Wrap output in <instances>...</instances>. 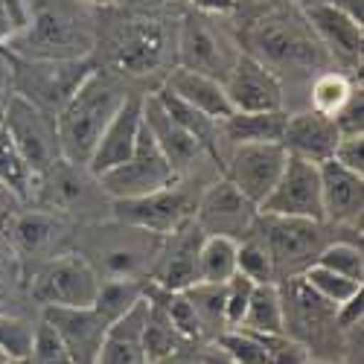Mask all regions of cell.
Returning <instances> with one entry per match:
<instances>
[{
  "label": "cell",
  "mask_w": 364,
  "mask_h": 364,
  "mask_svg": "<svg viewBox=\"0 0 364 364\" xmlns=\"http://www.w3.org/2000/svg\"><path fill=\"white\" fill-rule=\"evenodd\" d=\"M239 41L242 50L251 53L257 62H262L280 79L286 111L306 108V90L312 79L336 68L294 0L271 12H262L251 21H242Z\"/></svg>",
  "instance_id": "cell-1"
},
{
  "label": "cell",
  "mask_w": 364,
  "mask_h": 364,
  "mask_svg": "<svg viewBox=\"0 0 364 364\" xmlns=\"http://www.w3.org/2000/svg\"><path fill=\"white\" fill-rule=\"evenodd\" d=\"M111 12L117 21L105 23L100 18V38L94 50L97 68L111 70L132 87L151 82L155 90L175 68V21L161 12H134L123 6H111Z\"/></svg>",
  "instance_id": "cell-2"
},
{
  "label": "cell",
  "mask_w": 364,
  "mask_h": 364,
  "mask_svg": "<svg viewBox=\"0 0 364 364\" xmlns=\"http://www.w3.org/2000/svg\"><path fill=\"white\" fill-rule=\"evenodd\" d=\"M26 26L4 50L21 58L76 62L94 58L100 38V12L82 0H26Z\"/></svg>",
  "instance_id": "cell-3"
},
{
  "label": "cell",
  "mask_w": 364,
  "mask_h": 364,
  "mask_svg": "<svg viewBox=\"0 0 364 364\" xmlns=\"http://www.w3.org/2000/svg\"><path fill=\"white\" fill-rule=\"evenodd\" d=\"M132 87L126 79L114 76L111 70H102L94 65L82 85L70 94V100L62 105V111L55 114V129H58V143H62V155L73 164H85L94 151L100 134L111 123V117L119 111V105L126 102L132 94Z\"/></svg>",
  "instance_id": "cell-4"
},
{
  "label": "cell",
  "mask_w": 364,
  "mask_h": 364,
  "mask_svg": "<svg viewBox=\"0 0 364 364\" xmlns=\"http://www.w3.org/2000/svg\"><path fill=\"white\" fill-rule=\"evenodd\" d=\"M164 236L123 225L117 219H100L90 225H79L76 251L94 265L100 280H149L151 265L158 259Z\"/></svg>",
  "instance_id": "cell-5"
},
{
  "label": "cell",
  "mask_w": 364,
  "mask_h": 364,
  "mask_svg": "<svg viewBox=\"0 0 364 364\" xmlns=\"http://www.w3.org/2000/svg\"><path fill=\"white\" fill-rule=\"evenodd\" d=\"M251 236H257L277 271V283L286 277L303 274L321 251L336 239H361V230H344L329 222L315 219H289V216H265L257 213V222L251 228Z\"/></svg>",
  "instance_id": "cell-6"
},
{
  "label": "cell",
  "mask_w": 364,
  "mask_h": 364,
  "mask_svg": "<svg viewBox=\"0 0 364 364\" xmlns=\"http://www.w3.org/2000/svg\"><path fill=\"white\" fill-rule=\"evenodd\" d=\"M242 55L239 23L233 15L184 9L175 18V68L225 79Z\"/></svg>",
  "instance_id": "cell-7"
},
{
  "label": "cell",
  "mask_w": 364,
  "mask_h": 364,
  "mask_svg": "<svg viewBox=\"0 0 364 364\" xmlns=\"http://www.w3.org/2000/svg\"><path fill=\"white\" fill-rule=\"evenodd\" d=\"M283 300V332L300 341L318 361H344V332L336 323L338 306L323 300L300 274L277 283Z\"/></svg>",
  "instance_id": "cell-8"
},
{
  "label": "cell",
  "mask_w": 364,
  "mask_h": 364,
  "mask_svg": "<svg viewBox=\"0 0 364 364\" xmlns=\"http://www.w3.org/2000/svg\"><path fill=\"white\" fill-rule=\"evenodd\" d=\"M29 204L55 210L76 225H90L111 216V198L102 193L100 178L85 164H73L68 158L55 161L47 172L38 175Z\"/></svg>",
  "instance_id": "cell-9"
},
{
  "label": "cell",
  "mask_w": 364,
  "mask_h": 364,
  "mask_svg": "<svg viewBox=\"0 0 364 364\" xmlns=\"http://www.w3.org/2000/svg\"><path fill=\"white\" fill-rule=\"evenodd\" d=\"M204 184H210V181L178 178L175 184H169L158 193L111 201V219L149 230L155 236H169L178 228H184L187 222L196 219V204H198Z\"/></svg>",
  "instance_id": "cell-10"
},
{
  "label": "cell",
  "mask_w": 364,
  "mask_h": 364,
  "mask_svg": "<svg viewBox=\"0 0 364 364\" xmlns=\"http://www.w3.org/2000/svg\"><path fill=\"white\" fill-rule=\"evenodd\" d=\"M4 233L9 236L12 248L18 251L23 271H26V280H29V274L36 268H41L58 254L76 248L79 225L62 213H55V210H47L38 204H23Z\"/></svg>",
  "instance_id": "cell-11"
},
{
  "label": "cell",
  "mask_w": 364,
  "mask_h": 364,
  "mask_svg": "<svg viewBox=\"0 0 364 364\" xmlns=\"http://www.w3.org/2000/svg\"><path fill=\"white\" fill-rule=\"evenodd\" d=\"M100 274L76 248L53 257L26 280V300L36 309L44 306H94Z\"/></svg>",
  "instance_id": "cell-12"
},
{
  "label": "cell",
  "mask_w": 364,
  "mask_h": 364,
  "mask_svg": "<svg viewBox=\"0 0 364 364\" xmlns=\"http://www.w3.org/2000/svg\"><path fill=\"white\" fill-rule=\"evenodd\" d=\"M143 123L149 134L155 137L158 149L164 151V158L175 169L178 178H198V181H213L222 175V164L213 158L196 134H190L184 126H178L175 119L164 111L158 97L146 90L143 94Z\"/></svg>",
  "instance_id": "cell-13"
},
{
  "label": "cell",
  "mask_w": 364,
  "mask_h": 364,
  "mask_svg": "<svg viewBox=\"0 0 364 364\" xmlns=\"http://www.w3.org/2000/svg\"><path fill=\"white\" fill-rule=\"evenodd\" d=\"M15 70V90L18 97L29 100L33 105L58 114L70 94L82 85V79L94 70V58H76V62H47V58H21L12 55Z\"/></svg>",
  "instance_id": "cell-14"
},
{
  "label": "cell",
  "mask_w": 364,
  "mask_h": 364,
  "mask_svg": "<svg viewBox=\"0 0 364 364\" xmlns=\"http://www.w3.org/2000/svg\"><path fill=\"white\" fill-rule=\"evenodd\" d=\"M97 178H100L102 193L111 201L140 198V196L158 193V190H164V187H169V184L178 181L175 169L164 158V151L158 149L155 137L149 134L146 123H143V132L137 137V146H134L132 155L119 166H114V169H108V172H102Z\"/></svg>",
  "instance_id": "cell-15"
},
{
  "label": "cell",
  "mask_w": 364,
  "mask_h": 364,
  "mask_svg": "<svg viewBox=\"0 0 364 364\" xmlns=\"http://www.w3.org/2000/svg\"><path fill=\"white\" fill-rule=\"evenodd\" d=\"M6 134L12 137V143L18 146V151L23 155V161L29 164V169L36 172V178L41 172H47L55 161H62V143H58V129H55V114L33 105L29 100L18 97L9 102L4 123Z\"/></svg>",
  "instance_id": "cell-16"
},
{
  "label": "cell",
  "mask_w": 364,
  "mask_h": 364,
  "mask_svg": "<svg viewBox=\"0 0 364 364\" xmlns=\"http://www.w3.org/2000/svg\"><path fill=\"white\" fill-rule=\"evenodd\" d=\"M259 213L265 216H289V219H315L323 222L321 201V169L312 161L289 155L277 184L262 198Z\"/></svg>",
  "instance_id": "cell-17"
},
{
  "label": "cell",
  "mask_w": 364,
  "mask_h": 364,
  "mask_svg": "<svg viewBox=\"0 0 364 364\" xmlns=\"http://www.w3.org/2000/svg\"><path fill=\"white\" fill-rule=\"evenodd\" d=\"M257 204L242 196L225 175L204 184L198 204H196V225L204 230V236H228L242 242L254 222H257Z\"/></svg>",
  "instance_id": "cell-18"
},
{
  "label": "cell",
  "mask_w": 364,
  "mask_h": 364,
  "mask_svg": "<svg viewBox=\"0 0 364 364\" xmlns=\"http://www.w3.org/2000/svg\"><path fill=\"white\" fill-rule=\"evenodd\" d=\"M286 149L280 143H242V146H230L225 164H222V175L230 184L257 204H262V198L271 193V187L277 184V178L286 166Z\"/></svg>",
  "instance_id": "cell-19"
},
{
  "label": "cell",
  "mask_w": 364,
  "mask_h": 364,
  "mask_svg": "<svg viewBox=\"0 0 364 364\" xmlns=\"http://www.w3.org/2000/svg\"><path fill=\"white\" fill-rule=\"evenodd\" d=\"M312 33L329 53L338 70L361 76L364 65V21L336 9V6H300Z\"/></svg>",
  "instance_id": "cell-20"
},
{
  "label": "cell",
  "mask_w": 364,
  "mask_h": 364,
  "mask_svg": "<svg viewBox=\"0 0 364 364\" xmlns=\"http://www.w3.org/2000/svg\"><path fill=\"white\" fill-rule=\"evenodd\" d=\"M38 318L62 338L73 364H97L111 321L97 306H44Z\"/></svg>",
  "instance_id": "cell-21"
},
{
  "label": "cell",
  "mask_w": 364,
  "mask_h": 364,
  "mask_svg": "<svg viewBox=\"0 0 364 364\" xmlns=\"http://www.w3.org/2000/svg\"><path fill=\"white\" fill-rule=\"evenodd\" d=\"M222 87H225L233 111H245V114L286 111V97H283L280 79L245 50L236 58L230 73L222 79Z\"/></svg>",
  "instance_id": "cell-22"
},
{
  "label": "cell",
  "mask_w": 364,
  "mask_h": 364,
  "mask_svg": "<svg viewBox=\"0 0 364 364\" xmlns=\"http://www.w3.org/2000/svg\"><path fill=\"white\" fill-rule=\"evenodd\" d=\"M204 242V230L193 222L178 228L175 233L164 236L158 259L151 265L149 280L166 291H184L198 283V251Z\"/></svg>",
  "instance_id": "cell-23"
},
{
  "label": "cell",
  "mask_w": 364,
  "mask_h": 364,
  "mask_svg": "<svg viewBox=\"0 0 364 364\" xmlns=\"http://www.w3.org/2000/svg\"><path fill=\"white\" fill-rule=\"evenodd\" d=\"M321 169V201H323V222L344 228V230H361V213H364V175L344 169L336 161L318 164Z\"/></svg>",
  "instance_id": "cell-24"
},
{
  "label": "cell",
  "mask_w": 364,
  "mask_h": 364,
  "mask_svg": "<svg viewBox=\"0 0 364 364\" xmlns=\"http://www.w3.org/2000/svg\"><path fill=\"white\" fill-rule=\"evenodd\" d=\"M140 132H143V90H132L126 102L119 105V111L111 117L105 132L100 134L94 151L87 158V169L94 175H102L119 166L134 151Z\"/></svg>",
  "instance_id": "cell-25"
},
{
  "label": "cell",
  "mask_w": 364,
  "mask_h": 364,
  "mask_svg": "<svg viewBox=\"0 0 364 364\" xmlns=\"http://www.w3.org/2000/svg\"><path fill=\"white\" fill-rule=\"evenodd\" d=\"M338 137H341V132L332 117L318 114L312 108H297V111H286L280 146L286 149V155L312 161V164H323L332 158Z\"/></svg>",
  "instance_id": "cell-26"
},
{
  "label": "cell",
  "mask_w": 364,
  "mask_h": 364,
  "mask_svg": "<svg viewBox=\"0 0 364 364\" xmlns=\"http://www.w3.org/2000/svg\"><path fill=\"white\" fill-rule=\"evenodd\" d=\"M161 85L169 90L172 97L187 102L198 114L216 119V123H222L228 114H233L222 82L213 79V76H204V73H196V70H187V68H172Z\"/></svg>",
  "instance_id": "cell-27"
},
{
  "label": "cell",
  "mask_w": 364,
  "mask_h": 364,
  "mask_svg": "<svg viewBox=\"0 0 364 364\" xmlns=\"http://www.w3.org/2000/svg\"><path fill=\"white\" fill-rule=\"evenodd\" d=\"M143 318H146V300L119 315L102 338L97 364H149L143 350Z\"/></svg>",
  "instance_id": "cell-28"
},
{
  "label": "cell",
  "mask_w": 364,
  "mask_h": 364,
  "mask_svg": "<svg viewBox=\"0 0 364 364\" xmlns=\"http://www.w3.org/2000/svg\"><path fill=\"white\" fill-rule=\"evenodd\" d=\"M283 126H286V111H257V114L233 111L219 123L225 155L230 146H242V143H280Z\"/></svg>",
  "instance_id": "cell-29"
},
{
  "label": "cell",
  "mask_w": 364,
  "mask_h": 364,
  "mask_svg": "<svg viewBox=\"0 0 364 364\" xmlns=\"http://www.w3.org/2000/svg\"><path fill=\"white\" fill-rule=\"evenodd\" d=\"M184 294L193 303V312L198 318V329H201V341H219V336L230 329L228 326V315H225V283H193L190 289H184Z\"/></svg>",
  "instance_id": "cell-30"
},
{
  "label": "cell",
  "mask_w": 364,
  "mask_h": 364,
  "mask_svg": "<svg viewBox=\"0 0 364 364\" xmlns=\"http://www.w3.org/2000/svg\"><path fill=\"white\" fill-rule=\"evenodd\" d=\"M358 85H361V76H355V73H347L338 68L323 70L312 79V85L306 90V108L326 114V117H336Z\"/></svg>",
  "instance_id": "cell-31"
},
{
  "label": "cell",
  "mask_w": 364,
  "mask_h": 364,
  "mask_svg": "<svg viewBox=\"0 0 364 364\" xmlns=\"http://www.w3.org/2000/svg\"><path fill=\"white\" fill-rule=\"evenodd\" d=\"M236 239L204 236L198 251V283H228L236 274Z\"/></svg>",
  "instance_id": "cell-32"
},
{
  "label": "cell",
  "mask_w": 364,
  "mask_h": 364,
  "mask_svg": "<svg viewBox=\"0 0 364 364\" xmlns=\"http://www.w3.org/2000/svg\"><path fill=\"white\" fill-rule=\"evenodd\" d=\"M251 332H283V300L277 283H257L248 300L245 318L239 323Z\"/></svg>",
  "instance_id": "cell-33"
},
{
  "label": "cell",
  "mask_w": 364,
  "mask_h": 364,
  "mask_svg": "<svg viewBox=\"0 0 364 364\" xmlns=\"http://www.w3.org/2000/svg\"><path fill=\"white\" fill-rule=\"evenodd\" d=\"M36 181H38L36 172L29 169V164L23 161V155L6 134V129L0 126V184L12 190L23 204H29L36 193Z\"/></svg>",
  "instance_id": "cell-34"
},
{
  "label": "cell",
  "mask_w": 364,
  "mask_h": 364,
  "mask_svg": "<svg viewBox=\"0 0 364 364\" xmlns=\"http://www.w3.org/2000/svg\"><path fill=\"white\" fill-rule=\"evenodd\" d=\"M149 280H126V277H114V280H100V291L94 306L114 323L119 315H126L134 303L143 300Z\"/></svg>",
  "instance_id": "cell-35"
},
{
  "label": "cell",
  "mask_w": 364,
  "mask_h": 364,
  "mask_svg": "<svg viewBox=\"0 0 364 364\" xmlns=\"http://www.w3.org/2000/svg\"><path fill=\"white\" fill-rule=\"evenodd\" d=\"M38 318H26L12 309L0 312V355L4 358H26L33 350Z\"/></svg>",
  "instance_id": "cell-36"
},
{
  "label": "cell",
  "mask_w": 364,
  "mask_h": 364,
  "mask_svg": "<svg viewBox=\"0 0 364 364\" xmlns=\"http://www.w3.org/2000/svg\"><path fill=\"white\" fill-rule=\"evenodd\" d=\"M318 265L336 271L341 277L364 283V251H361V239H336L321 251L315 259Z\"/></svg>",
  "instance_id": "cell-37"
},
{
  "label": "cell",
  "mask_w": 364,
  "mask_h": 364,
  "mask_svg": "<svg viewBox=\"0 0 364 364\" xmlns=\"http://www.w3.org/2000/svg\"><path fill=\"white\" fill-rule=\"evenodd\" d=\"M300 277L306 280L323 300H329L332 306H341V303H347V300H353L355 294L364 291V283L350 280V277H341V274H336V271H329V268H323L318 262L309 265Z\"/></svg>",
  "instance_id": "cell-38"
},
{
  "label": "cell",
  "mask_w": 364,
  "mask_h": 364,
  "mask_svg": "<svg viewBox=\"0 0 364 364\" xmlns=\"http://www.w3.org/2000/svg\"><path fill=\"white\" fill-rule=\"evenodd\" d=\"M236 274L248 277L251 283H277L274 262H271L262 242L251 233L236 245Z\"/></svg>",
  "instance_id": "cell-39"
},
{
  "label": "cell",
  "mask_w": 364,
  "mask_h": 364,
  "mask_svg": "<svg viewBox=\"0 0 364 364\" xmlns=\"http://www.w3.org/2000/svg\"><path fill=\"white\" fill-rule=\"evenodd\" d=\"M26 297V271L12 248L6 233H0V300L4 303H18Z\"/></svg>",
  "instance_id": "cell-40"
},
{
  "label": "cell",
  "mask_w": 364,
  "mask_h": 364,
  "mask_svg": "<svg viewBox=\"0 0 364 364\" xmlns=\"http://www.w3.org/2000/svg\"><path fill=\"white\" fill-rule=\"evenodd\" d=\"M251 332V329H248ZM262 344L265 364H309L312 355L300 341L289 338L286 332H254Z\"/></svg>",
  "instance_id": "cell-41"
},
{
  "label": "cell",
  "mask_w": 364,
  "mask_h": 364,
  "mask_svg": "<svg viewBox=\"0 0 364 364\" xmlns=\"http://www.w3.org/2000/svg\"><path fill=\"white\" fill-rule=\"evenodd\" d=\"M161 294H164V306H166V315H169L172 326H175L190 344H204V341H201V329H198V318H196V312H193L190 297H187L184 291H166V289H161Z\"/></svg>",
  "instance_id": "cell-42"
},
{
  "label": "cell",
  "mask_w": 364,
  "mask_h": 364,
  "mask_svg": "<svg viewBox=\"0 0 364 364\" xmlns=\"http://www.w3.org/2000/svg\"><path fill=\"white\" fill-rule=\"evenodd\" d=\"M26 364H73L62 338H58L41 318H38V326H36V338H33V350H29V355H26Z\"/></svg>",
  "instance_id": "cell-43"
},
{
  "label": "cell",
  "mask_w": 364,
  "mask_h": 364,
  "mask_svg": "<svg viewBox=\"0 0 364 364\" xmlns=\"http://www.w3.org/2000/svg\"><path fill=\"white\" fill-rule=\"evenodd\" d=\"M219 347H225L239 364H265V355H262V344L254 332L242 329V326H233L228 329L225 336H219L216 341Z\"/></svg>",
  "instance_id": "cell-44"
},
{
  "label": "cell",
  "mask_w": 364,
  "mask_h": 364,
  "mask_svg": "<svg viewBox=\"0 0 364 364\" xmlns=\"http://www.w3.org/2000/svg\"><path fill=\"white\" fill-rule=\"evenodd\" d=\"M257 283H251L248 277L242 274H233L228 283H225V315H228V326H239L242 318H245V309H248V300H251V291H254Z\"/></svg>",
  "instance_id": "cell-45"
},
{
  "label": "cell",
  "mask_w": 364,
  "mask_h": 364,
  "mask_svg": "<svg viewBox=\"0 0 364 364\" xmlns=\"http://www.w3.org/2000/svg\"><path fill=\"white\" fill-rule=\"evenodd\" d=\"M341 134H364V85H358L341 111L332 117Z\"/></svg>",
  "instance_id": "cell-46"
},
{
  "label": "cell",
  "mask_w": 364,
  "mask_h": 364,
  "mask_svg": "<svg viewBox=\"0 0 364 364\" xmlns=\"http://www.w3.org/2000/svg\"><path fill=\"white\" fill-rule=\"evenodd\" d=\"M332 161L341 164L344 169L364 175V134H341L336 151H332Z\"/></svg>",
  "instance_id": "cell-47"
},
{
  "label": "cell",
  "mask_w": 364,
  "mask_h": 364,
  "mask_svg": "<svg viewBox=\"0 0 364 364\" xmlns=\"http://www.w3.org/2000/svg\"><path fill=\"white\" fill-rule=\"evenodd\" d=\"M15 70H12V58L9 53L0 47V123H4V114L9 108V102L15 100Z\"/></svg>",
  "instance_id": "cell-48"
},
{
  "label": "cell",
  "mask_w": 364,
  "mask_h": 364,
  "mask_svg": "<svg viewBox=\"0 0 364 364\" xmlns=\"http://www.w3.org/2000/svg\"><path fill=\"white\" fill-rule=\"evenodd\" d=\"M283 4H289V0H236V12H233V18L242 23V21H251V18L262 15V12L277 9V6H283Z\"/></svg>",
  "instance_id": "cell-49"
},
{
  "label": "cell",
  "mask_w": 364,
  "mask_h": 364,
  "mask_svg": "<svg viewBox=\"0 0 364 364\" xmlns=\"http://www.w3.org/2000/svg\"><path fill=\"white\" fill-rule=\"evenodd\" d=\"M178 6L190 12H207V15H233L236 0H178Z\"/></svg>",
  "instance_id": "cell-50"
},
{
  "label": "cell",
  "mask_w": 364,
  "mask_h": 364,
  "mask_svg": "<svg viewBox=\"0 0 364 364\" xmlns=\"http://www.w3.org/2000/svg\"><path fill=\"white\" fill-rule=\"evenodd\" d=\"M297 6H336L358 21H364V0H294Z\"/></svg>",
  "instance_id": "cell-51"
},
{
  "label": "cell",
  "mask_w": 364,
  "mask_h": 364,
  "mask_svg": "<svg viewBox=\"0 0 364 364\" xmlns=\"http://www.w3.org/2000/svg\"><path fill=\"white\" fill-rule=\"evenodd\" d=\"M21 207H23V201L12 190H6L4 184H0V233L9 228V222L15 219V213H18Z\"/></svg>",
  "instance_id": "cell-52"
},
{
  "label": "cell",
  "mask_w": 364,
  "mask_h": 364,
  "mask_svg": "<svg viewBox=\"0 0 364 364\" xmlns=\"http://www.w3.org/2000/svg\"><path fill=\"white\" fill-rule=\"evenodd\" d=\"M198 358L201 364H239L225 347H219L216 341H210V344H198Z\"/></svg>",
  "instance_id": "cell-53"
},
{
  "label": "cell",
  "mask_w": 364,
  "mask_h": 364,
  "mask_svg": "<svg viewBox=\"0 0 364 364\" xmlns=\"http://www.w3.org/2000/svg\"><path fill=\"white\" fill-rule=\"evenodd\" d=\"M155 364H201L198 347H196V344H193V347H184V350H178V353H172V355L155 361Z\"/></svg>",
  "instance_id": "cell-54"
},
{
  "label": "cell",
  "mask_w": 364,
  "mask_h": 364,
  "mask_svg": "<svg viewBox=\"0 0 364 364\" xmlns=\"http://www.w3.org/2000/svg\"><path fill=\"white\" fill-rule=\"evenodd\" d=\"M82 4H87L90 9H97V12H102V9H111V6H117L119 0H82Z\"/></svg>",
  "instance_id": "cell-55"
},
{
  "label": "cell",
  "mask_w": 364,
  "mask_h": 364,
  "mask_svg": "<svg viewBox=\"0 0 364 364\" xmlns=\"http://www.w3.org/2000/svg\"><path fill=\"white\" fill-rule=\"evenodd\" d=\"M309 364H347V361H318V358H312Z\"/></svg>",
  "instance_id": "cell-56"
},
{
  "label": "cell",
  "mask_w": 364,
  "mask_h": 364,
  "mask_svg": "<svg viewBox=\"0 0 364 364\" xmlns=\"http://www.w3.org/2000/svg\"><path fill=\"white\" fill-rule=\"evenodd\" d=\"M6 364H26V358H6Z\"/></svg>",
  "instance_id": "cell-57"
},
{
  "label": "cell",
  "mask_w": 364,
  "mask_h": 364,
  "mask_svg": "<svg viewBox=\"0 0 364 364\" xmlns=\"http://www.w3.org/2000/svg\"><path fill=\"white\" fill-rule=\"evenodd\" d=\"M9 309V303H4V300H0V312H6Z\"/></svg>",
  "instance_id": "cell-58"
},
{
  "label": "cell",
  "mask_w": 364,
  "mask_h": 364,
  "mask_svg": "<svg viewBox=\"0 0 364 364\" xmlns=\"http://www.w3.org/2000/svg\"><path fill=\"white\" fill-rule=\"evenodd\" d=\"M0 364H6V358H4V355H0Z\"/></svg>",
  "instance_id": "cell-59"
}]
</instances>
